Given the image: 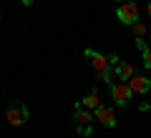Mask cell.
I'll return each instance as SVG.
<instances>
[{
	"label": "cell",
	"instance_id": "cell-3",
	"mask_svg": "<svg viewBox=\"0 0 151 138\" xmlns=\"http://www.w3.org/2000/svg\"><path fill=\"white\" fill-rule=\"evenodd\" d=\"M116 18H119L124 25H134L136 20H139V5L136 3H131V0H126V3H119V8H116Z\"/></svg>",
	"mask_w": 151,
	"mask_h": 138
},
{
	"label": "cell",
	"instance_id": "cell-13",
	"mask_svg": "<svg viewBox=\"0 0 151 138\" xmlns=\"http://www.w3.org/2000/svg\"><path fill=\"white\" fill-rule=\"evenodd\" d=\"M146 13H149V18H151V0H149V5H146Z\"/></svg>",
	"mask_w": 151,
	"mask_h": 138
},
{
	"label": "cell",
	"instance_id": "cell-7",
	"mask_svg": "<svg viewBox=\"0 0 151 138\" xmlns=\"http://www.w3.org/2000/svg\"><path fill=\"white\" fill-rule=\"evenodd\" d=\"M129 85H131L134 93H139V96H146V93L151 90V80L146 78V75H134V78L129 80Z\"/></svg>",
	"mask_w": 151,
	"mask_h": 138
},
{
	"label": "cell",
	"instance_id": "cell-11",
	"mask_svg": "<svg viewBox=\"0 0 151 138\" xmlns=\"http://www.w3.org/2000/svg\"><path fill=\"white\" fill-rule=\"evenodd\" d=\"M131 33H134V38H136V40H141V38H146V35H149V33H146V25H144L141 20H136L134 25H131Z\"/></svg>",
	"mask_w": 151,
	"mask_h": 138
},
{
	"label": "cell",
	"instance_id": "cell-5",
	"mask_svg": "<svg viewBox=\"0 0 151 138\" xmlns=\"http://www.w3.org/2000/svg\"><path fill=\"white\" fill-rule=\"evenodd\" d=\"M108 88H111V98L116 101V106H121V108H126L131 103V98H134V90H131L129 83H111Z\"/></svg>",
	"mask_w": 151,
	"mask_h": 138
},
{
	"label": "cell",
	"instance_id": "cell-10",
	"mask_svg": "<svg viewBox=\"0 0 151 138\" xmlns=\"http://www.w3.org/2000/svg\"><path fill=\"white\" fill-rule=\"evenodd\" d=\"M136 45L141 50V63H144V68L151 70V45H146L144 40H136Z\"/></svg>",
	"mask_w": 151,
	"mask_h": 138
},
{
	"label": "cell",
	"instance_id": "cell-14",
	"mask_svg": "<svg viewBox=\"0 0 151 138\" xmlns=\"http://www.w3.org/2000/svg\"><path fill=\"white\" fill-rule=\"evenodd\" d=\"M116 3H124V0H116Z\"/></svg>",
	"mask_w": 151,
	"mask_h": 138
},
{
	"label": "cell",
	"instance_id": "cell-6",
	"mask_svg": "<svg viewBox=\"0 0 151 138\" xmlns=\"http://www.w3.org/2000/svg\"><path fill=\"white\" fill-rule=\"evenodd\" d=\"M93 116H96V121L101 123V126H106V128H113V126H116V113H113V108L98 106L96 111H93Z\"/></svg>",
	"mask_w": 151,
	"mask_h": 138
},
{
	"label": "cell",
	"instance_id": "cell-8",
	"mask_svg": "<svg viewBox=\"0 0 151 138\" xmlns=\"http://www.w3.org/2000/svg\"><path fill=\"white\" fill-rule=\"evenodd\" d=\"M116 75H119L121 80H131L136 75V68L131 63H126V60H119V63H116Z\"/></svg>",
	"mask_w": 151,
	"mask_h": 138
},
{
	"label": "cell",
	"instance_id": "cell-2",
	"mask_svg": "<svg viewBox=\"0 0 151 138\" xmlns=\"http://www.w3.org/2000/svg\"><path fill=\"white\" fill-rule=\"evenodd\" d=\"M93 118H96V116H91L88 108L76 106V111H73V123H76V128H78L81 136H91V123H93Z\"/></svg>",
	"mask_w": 151,
	"mask_h": 138
},
{
	"label": "cell",
	"instance_id": "cell-9",
	"mask_svg": "<svg viewBox=\"0 0 151 138\" xmlns=\"http://www.w3.org/2000/svg\"><path fill=\"white\" fill-rule=\"evenodd\" d=\"M81 106H83V108H88V111H96V108L101 106V98H98V90H96V88H93L91 93H88V96L81 101Z\"/></svg>",
	"mask_w": 151,
	"mask_h": 138
},
{
	"label": "cell",
	"instance_id": "cell-12",
	"mask_svg": "<svg viewBox=\"0 0 151 138\" xmlns=\"http://www.w3.org/2000/svg\"><path fill=\"white\" fill-rule=\"evenodd\" d=\"M20 3H23V5H25V8H30L33 3H35V0H20Z\"/></svg>",
	"mask_w": 151,
	"mask_h": 138
},
{
	"label": "cell",
	"instance_id": "cell-4",
	"mask_svg": "<svg viewBox=\"0 0 151 138\" xmlns=\"http://www.w3.org/2000/svg\"><path fill=\"white\" fill-rule=\"evenodd\" d=\"M5 118H8L10 126H23V123L28 121V108H25V103H23V101H13L10 106H8V111H5Z\"/></svg>",
	"mask_w": 151,
	"mask_h": 138
},
{
	"label": "cell",
	"instance_id": "cell-1",
	"mask_svg": "<svg viewBox=\"0 0 151 138\" xmlns=\"http://www.w3.org/2000/svg\"><path fill=\"white\" fill-rule=\"evenodd\" d=\"M83 55L91 60V65H93V70L98 73V78H101L106 85H111L113 83V68H116V65L111 63V58L101 55L98 50H93V48H86V50H83Z\"/></svg>",
	"mask_w": 151,
	"mask_h": 138
},
{
	"label": "cell",
	"instance_id": "cell-15",
	"mask_svg": "<svg viewBox=\"0 0 151 138\" xmlns=\"http://www.w3.org/2000/svg\"><path fill=\"white\" fill-rule=\"evenodd\" d=\"M149 40H151V33H149Z\"/></svg>",
	"mask_w": 151,
	"mask_h": 138
}]
</instances>
